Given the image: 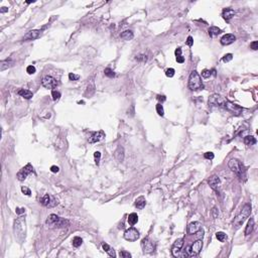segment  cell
<instances>
[{"mask_svg":"<svg viewBox=\"0 0 258 258\" xmlns=\"http://www.w3.org/2000/svg\"><path fill=\"white\" fill-rule=\"evenodd\" d=\"M120 257L122 258H130L131 254L127 251H120Z\"/></svg>","mask_w":258,"mask_h":258,"instance_id":"cell-45","label":"cell"},{"mask_svg":"<svg viewBox=\"0 0 258 258\" xmlns=\"http://www.w3.org/2000/svg\"><path fill=\"white\" fill-rule=\"evenodd\" d=\"M104 137H105V133H104V131L100 130V131H98V132H95L92 134L91 138H90V142L91 143L99 142V141H101Z\"/></svg>","mask_w":258,"mask_h":258,"instance_id":"cell-19","label":"cell"},{"mask_svg":"<svg viewBox=\"0 0 258 258\" xmlns=\"http://www.w3.org/2000/svg\"><path fill=\"white\" fill-rule=\"evenodd\" d=\"M82 243H83V240H82V238H80V237H75V238L73 239V246L74 247H80L82 245Z\"/></svg>","mask_w":258,"mask_h":258,"instance_id":"cell-32","label":"cell"},{"mask_svg":"<svg viewBox=\"0 0 258 258\" xmlns=\"http://www.w3.org/2000/svg\"><path fill=\"white\" fill-rule=\"evenodd\" d=\"M7 11H8V8L5 7V6L0 8V12H1V13H5V12H7Z\"/></svg>","mask_w":258,"mask_h":258,"instance_id":"cell-55","label":"cell"},{"mask_svg":"<svg viewBox=\"0 0 258 258\" xmlns=\"http://www.w3.org/2000/svg\"><path fill=\"white\" fill-rule=\"evenodd\" d=\"M250 46H251V48H252L253 51H257V50H258V42H251Z\"/></svg>","mask_w":258,"mask_h":258,"instance_id":"cell-48","label":"cell"},{"mask_svg":"<svg viewBox=\"0 0 258 258\" xmlns=\"http://www.w3.org/2000/svg\"><path fill=\"white\" fill-rule=\"evenodd\" d=\"M104 74H105V76H107V77H109V78L115 77V73H114V71H112L110 68H106V69L104 70Z\"/></svg>","mask_w":258,"mask_h":258,"instance_id":"cell-33","label":"cell"},{"mask_svg":"<svg viewBox=\"0 0 258 258\" xmlns=\"http://www.w3.org/2000/svg\"><path fill=\"white\" fill-rule=\"evenodd\" d=\"M183 246H184V239L183 238L177 239L175 242L173 243V247H171V254L175 257H177L180 255V253H181Z\"/></svg>","mask_w":258,"mask_h":258,"instance_id":"cell-14","label":"cell"},{"mask_svg":"<svg viewBox=\"0 0 258 258\" xmlns=\"http://www.w3.org/2000/svg\"><path fill=\"white\" fill-rule=\"evenodd\" d=\"M208 184L213 190H218L221 186V181H220V179H219L218 175H214L208 180Z\"/></svg>","mask_w":258,"mask_h":258,"instance_id":"cell-17","label":"cell"},{"mask_svg":"<svg viewBox=\"0 0 258 258\" xmlns=\"http://www.w3.org/2000/svg\"><path fill=\"white\" fill-rule=\"evenodd\" d=\"M203 248V241L197 240L192 244V246L187 248V253H185L186 256H197L200 254L201 250Z\"/></svg>","mask_w":258,"mask_h":258,"instance_id":"cell-6","label":"cell"},{"mask_svg":"<svg viewBox=\"0 0 258 258\" xmlns=\"http://www.w3.org/2000/svg\"><path fill=\"white\" fill-rule=\"evenodd\" d=\"M156 112L159 116H163L164 115V110H163V107L160 103H158L156 105Z\"/></svg>","mask_w":258,"mask_h":258,"instance_id":"cell-35","label":"cell"},{"mask_svg":"<svg viewBox=\"0 0 258 258\" xmlns=\"http://www.w3.org/2000/svg\"><path fill=\"white\" fill-rule=\"evenodd\" d=\"M253 228H254V219L250 218V220L248 221V224H247L246 228H245V232H244L245 235H246V236L250 235L253 231Z\"/></svg>","mask_w":258,"mask_h":258,"instance_id":"cell-24","label":"cell"},{"mask_svg":"<svg viewBox=\"0 0 258 258\" xmlns=\"http://www.w3.org/2000/svg\"><path fill=\"white\" fill-rule=\"evenodd\" d=\"M201 230V223L200 222H192L188 226V233L191 235H194L198 233Z\"/></svg>","mask_w":258,"mask_h":258,"instance_id":"cell-18","label":"cell"},{"mask_svg":"<svg viewBox=\"0 0 258 258\" xmlns=\"http://www.w3.org/2000/svg\"><path fill=\"white\" fill-rule=\"evenodd\" d=\"M175 69H173V68H171V69H167V71H165V75H167V77L169 78H173V76H175Z\"/></svg>","mask_w":258,"mask_h":258,"instance_id":"cell-39","label":"cell"},{"mask_svg":"<svg viewBox=\"0 0 258 258\" xmlns=\"http://www.w3.org/2000/svg\"><path fill=\"white\" fill-rule=\"evenodd\" d=\"M243 141H244V143L246 145H253V144L256 143V139H255V137H253L252 135L245 136L244 139H243Z\"/></svg>","mask_w":258,"mask_h":258,"instance_id":"cell-30","label":"cell"},{"mask_svg":"<svg viewBox=\"0 0 258 258\" xmlns=\"http://www.w3.org/2000/svg\"><path fill=\"white\" fill-rule=\"evenodd\" d=\"M177 62L180 63V64H183V63L185 62V58H184L183 56H177Z\"/></svg>","mask_w":258,"mask_h":258,"instance_id":"cell-52","label":"cell"},{"mask_svg":"<svg viewBox=\"0 0 258 258\" xmlns=\"http://www.w3.org/2000/svg\"><path fill=\"white\" fill-rule=\"evenodd\" d=\"M40 35H42V30H40V29H33V30H30L29 32H27V34L24 36L23 40H38V38H40Z\"/></svg>","mask_w":258,"mask_h":258,"instance_id":"cell-16","label":"cell"},{"mask_svg":"<svg viewBox=\"0 0 258 258\" xmlns=\"http://www.w3.org/2000/svg\"><path fill=\"white\" fill-rule=\"evenodd\" d=\"M133 36H134V34H133L132 30H125V31H123L120 34V38L124 40H131L133 38Z\"/></svg>","mask_w":258,"mask_h":258,"instance_id":"cell-27","label":"cell"},{"mask_svg":"<svg viewBox=\"0 0 258 258\" xmlns=\"http://www.w3.org/2000/svg\"><path fill=\"white\" fill-rule=\"evenodd\" d=\"M145 205H146V201H145V199L143 198V197H139V198H137L136 201H135V207H136L137 209H139V210L144 208Z\"/></svg>","mask_w":258,"mask_h":258,"instance_id":"cell-26","label":"cell"},{"mask_svg":"<svg viewBox=\"0 0 258 258\" xmlns=\"http://www.w3.org/2000/svg\"><path fill=\"white\" fill-rule=\"evenodd\" d=\"M59 171H60V169H59V167H57V165H53V167H51V171L52 173H59Z\"/></svg>","mask_w":258,"mask_h":258,"instance_id":"cell-50","label":"cell"},{"mask_svg":"<svg viewBox=\"0 0 258 258\" xmlns=\"http://www.w3.org/2000/svg\"><path fill=\"white\" fill-rule=\"evenodd\" d=\"M251 209L252 208H251L250 204H245L244 206H243L242 210L240 211V213H239V214L236 216V218L234 219V222H233V226H234V228L238 229L240 226H242V224L245 222V220L250 216Z\"/></svg>","mask_w":258,"mask_h":258,"instance_id":"cell-2","label":"cell"},{"mask_svg":"<svg viewBox=\"0 0 258 258\" xmlns=\"http://www.w3.org/2000/svg\"><path fill=\"white\" fill-rule=\"evenodd\" d=\"M102 248H103V250L105 251L106 253H107L109 256L111 257H116V253L115 251L113 250V249L111 248V247L109 246V245L107 244V243H102Z\"/></svg>","mask_w":258,"mask_h":258,"instance_id":"cell-23","label":"cell"},{"mask_svg":"<svg viewBox=\"0 0 258 258\" xmlns=\"http://www.w3.org/2000/svg\"><path fill=\"white\" fill-rule=\"evenodd\" d=\"M42 85L46 89H55L58 87L59 82L52 76H44L42 80Z\"/></svg>","mask_w":258,"mask_h":258,"instance_id":"cell-8","label":"cell"},{"mask_svg":"<svg viewBox=\"0 0 258 258\" xmlns=\"http://www.w3.org/2000/svg\"><path fill=\"white\" fill-rule=\"evenodd\" d=\"M157 100H158L159 102H161V103H162V102H164L165 100H167V98H165V96L158 95V96H157Z\"/></svg>","mask_w":258,"mask_h":258,"instance_id":"cell-53","label":"cell"},{"mask_svg":"<svg viewBox=\"0 0 258 258\" xmlns=\"http://www.w3.org/2000/svg\"><path fill=\"white\" fill-rule=\"evenodd\" d=\"M94 158H95V162L96 164H99V161H100V158H101V152H99V151H96L95 153H94Z\"/></svg>","mask_w":258,"mask_h":258,"instance_id":"cell-41","label":"cell"},{"mask_svg":"<svg viewBox=\"0 0 258 258\" xmlns=\"http://www.w3.org/2000/svg\"><path fill=\"white\" fill-rule=\"evenodd\" d=\"M188 87L191 91H199V90L204 89V84L201 79V76L197 71H193L190 75Z\"/></svg>","mask_w":258,"mask_h":258,"instance_id":"cell-3","label":"cell"},{"mask_svg":"<svg viewBox=\"0 0 258 258\" xmlns=\"http://www.w3.org/2000/svg\"><path fill=\"white\" fill-rule=\"evenodd\" d=\"M193 44H194V40H193V38H192V36H189V38H187V44L189 46H193Z\"/></svg>","mask_w":258,"mask_h":258,"instance_id":"cell-49","label":"cell"},{"mask_svg":"<svg viewBox=\"0 0 258 258\" xmlns=\"http://www.w3.org/2000/svg\"><path fill=\"white\" fill-rule=\"evenodd\" d=\"M204 156H205V158H207V159H213L215 157V155L213 152H206Z\"/></svg>","mask_w":258,"mask_h":258,"instance_id":"cell-46","label":"cell"},{"mask_svg":"<svg viewBox=\"0 0 258 258\" xmlns=\"http://www.w3.org/2000/svg\"><path fill=\"white\" fill-rule=\"evenodd\" d=\"M114 157H115V159L118 161V162H122L124 159V149L122 146H118L117 148H116V150L114 151Z\"/></svg>","mask_w":258,"mask_h":258,"instance_id":"cell-20","label":"cell"},{"mask_svg":"<svg viewBox=\"0 0 258 258\" xmlns=\"http://www.w3.org/2000/svg\"><path fill=\"white\" fill-rule=\"evenodd\" d=\"M137 222H138V216H137V214H135V213H131V214L128 216L129 225L133 226V225H135Z\"/></svg>","mask_w":258,"mask_h":258,"instance_id":"cell-28","label":"cell"},{"mask_svg":"<svg viewBox=\"0 0 258 258\" xmlns=\"http://www.w3.org/2000/svg\"><path fill=\"white\" fill-rule=\"evenodd\" d=\"M13 232L14 235H15L16 239H17L19 242H22V241L25 239V235H26V221L25 218L22 216L16 218V220L14 221L13 223Z\"/></svg>","mask_w":258,"mask_h":258,"instance_id":"cell-1","label":"cell"},{"mask_svg":"<svg viewBox=\"0 0 258 258\" xmlns=\"http://www.w3.org/2000/svg\"><path fill=\"white\" fill-rule=\"evenodd\" d=\"M216 237L220 242H224L227 239V235L225 234L224 232H217L216 233Z\"/></svg>","mask_w":258,"mask_h":258,"instance_id":"cell-31","label":"cell"},{"mask_svg":"<svg viewBox=\"0 0 258 258\" xmlns=\"http://www.w3.org/2000/svg\"><path fill=\"white\" fill-rule=\"evenodd\" d=\"M52 96H53V99H54V101H58L59 99L61 98V93L59 91H53L52 92Z\"/></svg>","mask_w":258,"mask_h":258,"instance_id":"cell-40","label":"cell"},{"mask_svg":"<svg viewBox=\"0 0 258 258\" xmlns=\"http://www.w3.org/2000/svg\"><path fill=\"white\" fill-rule=\"evenodd\" d=\"M228 167H230V169L234 173H236L241 180L244 179L246 180V169L244 167V165L236 158H232L229 160Z\"/></svg>","mask_w":258,"mask_h":258,"instance_id":"cell-4","label":"cell"},{"mask_svg":"<svg viewBox=\"0 0 258 258\" xmlns=\"http://www.w3.org/2000/svg\"><path fill=\"white\" fill-rule=\"evenodd\" d=\"M234 15H235V11L233 9H231V8H225V9L223 10V12H222L223 18H224L227 22L230 21V19Z\"/></svg>","mask_w":258,"mask_h":258,"instance_id":"cell-21","label":"cell"},{"mask_svg":"<svg viewBox=\"0 0 258 258\" xmlns=\"http://www.w3.org/2000/svg\"><path fill=\"white\" fill-rule=\"evenodd\" d=\"M46 223L50 227H57V228H64V227H68L70 225V222L68 220L61 218L55 214L50 215L46 219Z\"/></svg>","mask_w":258,"mask_h":258,"instance_id":"cell-5","label":"cell"},{"mask_svg":"<svg viewBox=\"0 0 258 258\" xmlns=\"http://www.w3.org/2000/svg\"><path fill=\"white\" fill-rule=\"evenodd\" d=\"M232 59H233V55L232 54H227L222 58V61L224 63H229L230 61H232Z\"/></svg>","mask_w":258,"mask_h":258,"instance_id":"cell-38","label":"cell"},{"mask_svg":"<svg viewBox=\"0 0 258 258\" xmlns=\"http://www.w3.org/2000/svg\"><path fill=\"white\" fill-rule=\"evenodd\" d=\"M141 247H142L143 252L146 253V254L152 253L154 251V245H153L152 241L149 238L142 239V241H141Z\"/></svg>","mask_w":258,"mask_h":258,"instance_id":"cell-12","label":"cell"},{"mask_svg":"<svg viewBox=\"0 0 258 258\" xmlns=\"http://www.w3.org/2000/svg\"><path fill=\"white\" fill-rule=\"evenodd\" d=\"M224 107L226 108L229 112H231L233 115H236V116L240 115L243 111L242 107H240L239 105H237V104L233 103V102H230V101H226Z\"/></svg>","mask_w":258,"mask_h":258,"instance_id":"cell-10","label":"cell"},{"mask_svg":"<svg viewBox=\"0 0 258 258\" xmlns=\"http://www.w3.org/2000/svg\"><path fill=\"white\" fill-rule=\"evenodd\" d=\"M227 100L225 99L224 97H222L219 94H213L209 97V104L210 105H214V106H218V107H224L225 103H226Z\"/></svg>","mask_w":258,"mask_h":258,"instance_id":"cell-7","label":"cell"},{"mask_svg":"<svg viewBox=\"0 0 258 258\" xmlns=\"http://www.w3.org/2000/svg\"><path fill=\"white\" fill-rule=\"evenodd\" d=\"M235 40H236V36H235L234 34L227 33V34H224V35L221 38L220 42H221V44H222V46H229V44H233Z\"/></svg>","mask_w":258,"mask_h":258,"instance_id":"cell-15","label":"cell"},{"mask_svg":"<svg viewBox=\"0 0 258 258\" xmlns=\"http://www.w3.org/2000/svg\"><path fill=\"white\" fill-rule=\"evenodd\" d=\"M34 173L33 167H32L30 163H27L25 167H23L17 173V179L19 180V181L22 182V181H24L26 177H27L28 175H30V173Z\"/></svg>","mask_w":258,"mask_h":258,"instance_id":"cell-9","label":"cell"},{"mask_svg":"<svg viewBox=\"0 0 258 258\" xmlns=\"http://www.w3.org/2000/svg\"><path fill=\"white\" fill-rule=\"evenodd\" d=\"M40 204L44 207H48V208H52V207H55L58 205V202L56 201V199L54 197H52L51 195L46 194L40 200Z\"/></svg>","mask_w":258,"mask_h":258,"instance_id":"cell-11","label":"cell"},{"mask_svg":"<svg viewBox=\"0 0 258 258\" xmlns=\"http://www.w3.org/2000/svg\"><path fill=\"white\" fill-rule=\"evenodd\" d=\"M21 192L25 195V196H28V197L31 195V191H30V190L28 189V188H26V187H22L21 188Z\"/></svg>","mask_w":258,"mask_h":258,"instance_id":"cell-44","label":"cell"},{"mask_svg":"<svg viewBox=\"0 0 258 258\" xmlns=\"http://www.w3.org/2000/svg\"><path fill=\"white\" fill-rule=\"evenodd\" d=\"M221 32H222V30H221L219 27H217V26H212V27L209 28V34H210V36L219 35Z\"/></svg>","mask_w":258,"mask_h":258,"instance_id":"cell-29","label":"cell"},{"mask_svg":"<svg viewBox=\"0 0 258 258\" xmlns=\"http://www.w3.org/2000/svg\"><path fill=\"white\" fill-rule=\"evenodd\" d=\"M177 56H182V48H177V50H175V57Z\"/></svg>","mask_w":258,"mask_h":258,"instance_id":"cell-54","label":"cell"},{"mask_svg":"<svg viewBox=\"0 0 258 258\" xmlns=\"http://www.w3.org/2000/svg\"><path fill=\"white\" fill-rule=\"evenodd\" d=\"M214 72V70L213 71H210V70H205V71L202 72V77L203 78H210L211 76H212V73Z\"/></svg>","mask_w":258,"mask_h":258,"instance_id":"cell-37","label":"cell"},{"mask_svg":"<svg viewBox=\"0 0 258 258\" xmlns=\"http://www.w3.org/2000/svg\"><path fill=\"white\" fill-rule=\"evenodd\" d=\"M135 60H136L137 62H146L147 57H146V55H137V56L135 57Z\"/></svg>","mask_w":258,"mask_h":258,"instance_id":"cell-36","label":"cell"},{"mask_svg":"<svg viewBox=\"0 0 258 258\" xmlns=\"http://www.w3.org/2000/svg\"><path fill=\"white\" fill-rule=\"evenodd\" d=\"M14 64V62L11 60V59H7V60H4L0 62V71H5L6 69L12 67Z\"/></svg>","mask_w":258,"mask_h":258,"instance_id":"cell-22","label":"cell"},{"mask_svg":"<svg viewBox=\"0 0 258 258\" xmlns=\"http://www.w3.org/2000/svg\"><path fill=\"white\" fill-rule=\"evenodd\" d=\"M18 95L23 97L24 99H31L32 96H33L29 90H26V89H20L19 91H18Z\"/></svg>","mask_w":258,"mask_h":258,"instance_id":"cell-25","label":"cell"},{"mask_svg":"<svg viewBox=\"0 0 258 258\" xmlns=\"http://www.w3.org/2000/svg\"><path fill=\"white\" fill-rule=\"evenodd\" d=\"M26 72H27L29 75H33V74L35 73V68H34L33 66H28V67L26 68Z\"/></svg>","mask_w":258,"mask_h":258,"instance_id":"cell-43","label":"cell"},{"mask_svg":"<svg viewBox=\"0 0 258 258\" xmlns=\"http://www.w3.org/2000/svg\"><path fill=\"white\" fill-rule=\"evenodd\" d=\"M212 214H213V217H214V219H217L219 216V211L217 208H213L212 209Z\"/></svg>","mask_w":258,"mask_h":258,"instance_id":"cell-47","label":"cell"},{"mask_svg":"<svg viewBox=\"0 0 258 258\" xmlns=\"http://www.w3.org/2000/svg\"><path fill=\"white\" fill-rule=\"evenodd\" d=\"M124 238L127 241H136L139 238V232L135 228H129L124 233Z\"/></svg>","mask_w":258,"mask_h":258,"instance_id":"cell-13","label":"cell"},{"mask_svg":"<svg viewBox=\"0 0 258 258\" xmlns=\"http://www.w3.org/2000/svg\"><path fill=\"white\" fill-rule=\"evenodd\" d=\"M69 79L70 81H78L80 79V76L79 75H75L73 73H70L69 74Z\"/></svg>","mask_w":258,"mask_h":258,"instance_id":"cell-42","label":"cell"},{"mask_svg":"<svg viewBox=\"0 0 258 258\" xmlns=\"http://www.w3.org/2000/svg\"><path fill=\"white\" fill-rule=\"evenodd\" d=\"M15 212H16V214H18V215L23 214V213H25V209L24 208H16Z\"/></svg>","mask_w":258,"mask_h":258,"instance_id":"cell-51","label":"cell"},{"mask_svg":"<svg viewBox=\"0 0 258 258\" xmlns=\"http://www.w3.org/2000/svg\"><path fill=\"white\" fill-rule=\"evenodd\" d=\"M89 91H91L92 95H93V94L95 93V85H94V82H93V81H92L91 83H90L89 85H88V87H87V92H86V94L89 93ZM86 94H85V95H86Z\"/></svg>","mask_w":258,"mask_h":258,"instance_id":"cell-34","label":"cell"}]
</instances>
